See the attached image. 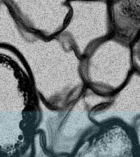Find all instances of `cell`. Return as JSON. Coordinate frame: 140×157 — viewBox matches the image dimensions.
<instances>
[{
	"label": "cell",
	"instance_id": "6da1fadb",
	"mask_svg": "<svg viewBox=\"0 0 140 157\" xmlns=\"http://www.w3.org/2000/svg\"><path fill=\"white\" fill-rule=\"evenodd\" d=\"M0 44L19 55L40 100L48 107H65L85 89L82 58L76 51L56 35L47 39L26 28L5 0H0Z\"/></svg>",
	"mask_w": 140,
	"mask_h": 157
},
{
	"label": "cell",
	"instance_id": "7a4b0ae2",
	"mask_svg": "<svg viewBox=\"0 0 140 157\" xmlns=\"http://www.w3.org/2000/svg\"><path fill=\"white\" fill-rule=\"evenodd\" d=\"M40 98L16 52L0 44V157H32Z\"/></svg>",
	"mask_w": 140,
	"mask_h": 157
},
{
	"label": "cell",
	"instance_id": "3957f363",
	"mask_svg": "<svg viewBox=\"0 0 140 157\" xmlns=\"http://www.w3.org/2000/svg\"><path fill=\"white\" fill-rule=\"evenodd\" d=\"M93 109L84 92L73 102L59 109L48 107L40 100L33 156H75L82 143L99 128L90 116Z\"/></svg>",
	"mask_w": 140,
	"mask_h": 157
},
{
	"label": "cell",
	"instance_id": "277c9868",
	"mask_svg": "<svg viewBox=\"0 0 140 157\" xmlns=\"http://www.w3.org/2000/svg\"><path fill=\"white\" fill-rule=\"evenodd\" d=\"M134 71L130 45L112 36L96 44L81 61L86 87L101 95L116 93Z\"/></svg>",
	"mask_w": 140,
	"mask_h": 157
},
{
	"label": "cell",
	"instance_id": "5b68a950",
	"mask_svg": "<svg viewBox=\"0 0 140 157\" xmlns=\"http://www.w3.org/2000/svg\"><path fill=\"white\" fill-rule=\"evenodd\" d=\"M70 13L56 36L80 57H84L96 44L111 36L108 1L68 0Z\"/></svg>",
	"mask_w": 140,
	"mask_h": 157
},
{
	"label": "cell",
	"instance_id": "8992f818",
	"mask_svg": "<svg viewBox=\"0 0 140 157\" xmlns=\"http://www.w3.org/2000/svg\"><path fill=\"white\" fill-rule=\"evenodd\" d=\"M18 21L49 39L61 31L70 13L68 0H5Z\"/></svg>",
	"mask_w": 140,
	"mask_h": 157
},
{
	"label": "cell",
	"instance_id": "52a82bcc",
	"mask_svg": "<svg viewBox=\"0 0 140 157\" xmlns=\"http://www.w3.org/2000/svg\"><path fill=\"white\" fill-rule=\"evenodd\" d=\"M134 128L118 121L99 124L74 157H139Z\"/></svg>",
	"mask_w": 140,
	"mask_h": 157
},
{
	"label": "cell",
	"instance_id": "ba28073f",
	"mask_svg": "<svg viewBox=\"0 0 140 157\" xmlns=\"http://www.w3.org/2000/svg\"><path fill=\"white\" fill-rule=\"evenodd\" d=\"M90 116L98 124L118 121L134 128L140 120V73L134 71L125 83L111 95L110 102L91 110Z\"/></svg>",
	"mask_w": 140,
	"mask_h": 157
},
{
	"label": "cell",
	"instance_id": "9c48e42d",
	"mask_svg": "<svg viewBox=\"0 0 140 157\" xmlns=\"http://www.w3.org/2000/svg\"><path fill=\"white\" fill-rule=\"evenodd\" d=\"M108 11L111 36L130 45L140 32V0H110Z\"/></svg>",
	"mask_w": 140,
	"mask_h": 157
},
{
	"label": "cell",
	"instance_id": "30bf717a",
	"mask_svg": "<svg viewBox=\"0 0 140 157\" xmlns=\"http://www.w3.org/2000/svg\"><path fill=\"white\" fill-rule=\"evenodd\" d=\"M130 49L134 69L140 73V32L130 44Z\"/></svg>",
	"mask_w": 140,
	"mask_h": 157
},
{
	"label": "cell",
	"instance_id": "8fae6325",
	"mask_svg": "<svg viewBox=\"0 0 140 157\" xmlns=\"http://www.w3.org/2000/svg\"><path fill=\"white\" fill-rule=\"evenodd\" d=\"M134 131L135 137H136V140H137L138 147V149H139L140 151V120H138L136 124H135L134 127Z\"/></svg>",
	"mask_w": 140,
	"mask_h": 157
},
{
	"label": "cell",
	"instance_id": "7c38bea8",
	"mask_svg": "<svg viewBox=\"0 0 140 157\" xmlns=\"http://www.w3.org/2000/svg\"><path fill=\"white\" fill-rule=\"evenodd\" d=\"M107 1H110V0H107Z\"/></svg>",
	"mask_w": 140,
	"mask_h": 157
},
{
	"label": "cell",
	"instance_id": "4fadbf2b",
	"mask_svg": "<svg viewBox=\"0 0 140 157\" xmlns=\"http://www.w3.org/2000/svg\"><path fill=\"white\" fill-rule=\"evenodd\" d=\"M139 157H140V155H139Z\"/></svg>",
	"mask_w": 140,
	"mask_h": 157
}]
</instances>
